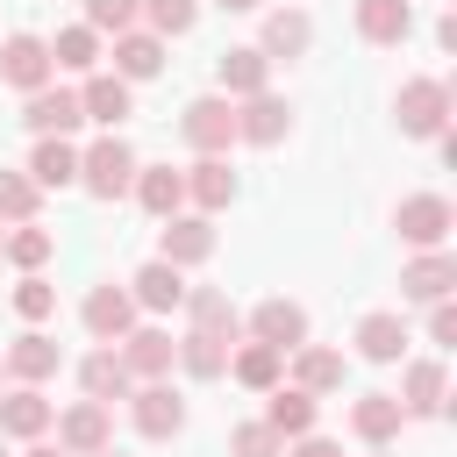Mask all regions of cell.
Returning <instances> with one entry per match:
<instances>
[{
	"mask_svg": "<svg viewBox=\"0 0 457 457\" xmlns=\"http://www.w3.org/2000/svg\"><path fill=\"white\" fill-rule=\"evenodd\" d=\"M43 207V186L29 171H0V221H36Z\"/></svg>",
	"mask_w": 457,
	"mask_h": 457,
	"instance_id": "obj_37",
	"label": "cell"
},
{
	"mask_svg": "<svg viewBox=\"0 0 457 457\" xmlns=\"http://www.w3.org/2000/svg\"><path fill=\"white\" fill-rule=\"evenodd\" d=\"M0 457H7V443H0Z\"/></svg>",
	"mask_w": 457,
	"mask_h": 457,
	"instance_id": "obj_47",
	"label": "cell"
},
{
	"mask_svg": "<svg viewBox=\"0 0 457 457\" xmlns=\"http://www.w3.org/2000/svg\"><path fill=\"white\" fill-rule=\"evenodd\" d=\"M286 457H343V443H328V436H293Z\"/></svg>",
	"mask_w": 457,
	"mask_h": 457,
	"instance_id": "obj_43",
	"label": "cell"
},
{
	"mask_svg": "<svg viewBox=\"0 0 457 457\" xmlns=\"http://www.w3.org/2000/svg\"><path fill=\"white\" fill-rule=\"evenodd\" d=\"M57 364H64V350H57V336H43V328H21V336L7 343V357H0V371H7L14 386H43Z\"/></svg>",
	"mask_w": 457,
	"mask_h": 457,
	"instance_id": "obj_11",
	"label": "cell"
},
{
	"mask_svg": "<svg viewBox=\"0 0 457 457\" xmlns=\"http://www.w3.org/2000/svg\"><path fill=\"white\" fill-rule=\"evenodd\" d=\"M307 43H314V21L300 14V7H271L264 14V36H257V50L278 64V57H307Z\"/></svg>",
	"mask_w": 457,
	"mask_h": 457,
	"instance_id": "obj_24",
	"label": "cell"
},
{
	"mask_svg": "<svg viewBox=\"0 0 457 457\" xmlns=\"http://www.w3.org/2000/svg\"><path fill=\"white\" fill-rule=\"evenodd\" d=\"M314 393H300V386H271V407H264V428L278 436V443H293V436H314Z\"/></svg>",
	"mask_w": 457,
	"mask_h": 457,
	"instance_id": "obj_25",
	"label": "cell"
},
{
	"mask_svg": "<svg viewBox=\"0 0 457 457\" xmlns=\"http://www.w3.org/2000/svg\"><path fill=\"white\" fill-rule=\"evenodd\" d=\"M29 179H36V186H79V150H71V136H36Z\"/></svg>",
	"mask_w": 457,
	"mask_h": 457,
	"instance_id": "obj_33",
	"label": "cell"
},
{
	"mask_svg": "<svg viewBox=\"0 0 457 457\" xmlns=\"http://www.w3.org/2000/svg\"><path fill=\"white\" fill-rule=\"evenodd\" d=\"M129 300H136V314H171V307H186V271L164 264V257H150L129 278Z\"/></svg>",
	"mask_w": 457,
	"mask_h": 457,
	"instance_id": "obj_16",
	"label": "cell"
},
{
	"mask_svg": "<svg viewBox=\"0 0 457 457\" xmlns=\"http://www.w3.org/2000/svg\"><path fill=\"white\" fill-rule=\"evenodd\" d=\"M157 257L179 264V271H186V264H207V257H214V221H207V214H171L164 236H157Z\"/></svg>",
	"mask_w": 457,
	"mask_h": 457,
	"instance_id": "obj_15",
	"label": "cell"
},
{
	"mask_svg": "<svg viewBox=\"0 0 457 457\" xmlns=\"http://www.w3.org/2000/svg\"><path fill=\"white\" fill-rule=\"evenodd\" d=\"M443 393H450V371H443V357H414L393 400H400V414H407V421H428V414H443Z\"/></svg>",
	"mask_w": 457,
	"mask_h": 457,
	"instance_id": "obj_12",
	"label": "cell"
},
{
	"mask_svg": "<svg viewBox=\"0 0 457 457\" xmlns=\"http://www.w3.org/2000/svg\"><path fill=\"white\" fill-rule=\"evenodd\" d=\"M79 321H86V336L93 343H121L129 328H136V300H129V286H93L86 293V307H79Z\"/></svg>",
	"mask_w": 457,
	"mask_h": 457,
	"instance_id": "obj_8",
	"label": "cell"
},
{
	"mask_svg": "<svg viewBox=\"0 0 457 457\" xmlns=\"http://www.w3.org/2000/svg\"><path fill=\"white\" fill-rule=\"evenodd\" d=\"M143 14V0H86V29L93 36H129Z\"/></svg>",
	"mask_w": 457,
	"mask_h": 457,
	"instance_id": "obj_40",
	"label": "cell"
},
{
	"mask_svg": "<svg viewBox=\"0 0 457 457\" xmlns=\"http://www.w3.org/2000/svg\"><path fill=\"white\" fill-rule=\"evenodd\" d=\"M50 71H57V64H50V43H43V36L14 29V36L0 43V79H7V86H21V93H43V86H50Z\"/></svg>",
	"mask_w": 457,
	"mask_h": 457,
	"instance_id": "obj_7",
	"label": "cell"
},
{
	"mask_svg": "<svg viewBox=\"0 0 457 457\" xmlns=\"http://www.w3.org/2000/svg\"><path fill=\"white\" fill-rule=\"evenodd\" d=\"M100 457H121V450H100Z\"/></svg>",
	"mask_w": 457,
	"mask_h": 457,
	"instance_id": "obj_46",
	"label": "cell"
},
{
	"mask_svg": "<svg viewBox=\"0 0 457 457\" xmlns=\"http://www.w3.org/2000/svg\"><path fill=\"white\" fill-rule=\"evenodd\" d=\"M407 29H414V7L407 0H357V36L364 43L393 50V43H407Z\"/></svg>",
	"mask_w": 457,
	"mask_h": 457,
	"instance_id": "obj_26",
	"label": "cell"
},
{
	"mask_svg": "<svg viewBox=\"0 0 457 457\" xmlns=\"http://www.w3.org/2000/svg\"><path fill=\"white\" fill-rule=\"evenodd\" d=\"M428 343H443V350L457 343V307H450V300H436V307H428Z\"/></svg>",
	"mask_w": 457,
	"mask_h": 457,
	"instance_id": "obj_42",
	"label": "cell"
},
{
	"mask_svg": "<svg viewBox=\"0 0 457 457\" xmlns=\"http://www.w3.org/2000/svg\"><path fill=\"white\" fill-rule=\"evenodd\" d=\"M50 421H57V407L43 400V386H14V393H0V436H14V443H43Z\"/></svg>",
	"mask_w": 457,
	"mask_h": 457,
	"instance_id": "obj_18",
	"label": "cell"
},
{
	"mask_svg": "<svg viewBox=\"0 0 457 457\" xmlns=\"http://www.w3.org/2000/svg\"><path fill=\"white\" fill-rule=\"evenodd\" d=\"M121 364H129L136 386H157V378L179 364V343H171L164 328H129V336H121Z\"/></svg>",
	"mask_w": 457,
	"mask_h": 457,
	"instance_id": "obj_17",
	"label": "cell"
},
{
	"mask_svg": "<svg viewBox=\"0 0 457 457\" xmlns=\"http://www.w3.org/2000/svg\"><path fill=\"white\" fill-rule=\"evenodd\" d=\"M179 136H186L200 157H228V143H236V100H221V93H200V100H186V114H179Z\"/></svg>",
	"mask_w": 457,
	"mask_h": 457,
	"instance_id": "obj_3",
	"label": "cell"
},
{
	"mask_svg": "<svg viewBox=\"0 0 457 457\" xmlns=\"http://www.w3.org/2000/svg\"><path fill=\"white\" fill-rule=\"evenodd\" d=\"M79 114L86 121H100L107 136L136 114V93H129V79H114V71H86V86H79Z\"/></svg>",
	"mask_w": 457,
	"mask_h": 457,
	"instance_id": "obj_10",
	"label": "cell"
},
{
	"mask_svg": "<svg viewBox=\"0 0 457 457\" xmlns=\"http://www.w3.org/2000/svg\"><path fill=\"white\" fill-rule=\"evenodd\" d=\"M186 200H193L200 214H221V207L236 200V171H228V157H200V164L186 171Z\"/></svg>",
	"mask_w": 457,
	"mask_h": 457,
	"instance_id": "obj_28",
	"label": "cell"
},
{
	"mask_svg": "<svg viewBox=\"0 0 457 457\" xmlns=\"http://www.w3.org/2000/svg\"><path fill=\"white\" fill-rule=\"evenodd\" d=\"M393 114H400V136L436 143V136L450 129V86H443V79H407L400 100H393Z\"/></svg>",
	"mask_w": 457,
	"mask_h": 457,
	"instance_id": "obj_2",
	"label": "cell"
},
{
	"mask_svg": "<svg viewBox=\"0 0 457 457\" xmlns=\"http://www.w3.org/2000/svg\"><path fill=\"white\" fill-rule=\"evenodd\" d=\"M186 314H193V328H214V336H243V314L228 307V293L221 286H186Z\"/></svg>",
	"mask_w": 457,
	"mask_h": 457,
	"instance_id": "obj_34",
	"label": "cell"
},
{
	"mask_svg": "<svg viewBox=\"0 0 457 457\" xmlns=\"http://www.w3.org/2000/svg\"><path fill=\"white\" fill-rule=\"evenodd\" d=\"M50 250H57V236H50V228L14 221V228H7V243H0V264H14V271H43V264H50Z\"/></svg>",
	"mask_w": 457,
	"mask_h": 457,
	"instance_id": "obj_35",
	"label": "cell"
},
{
	"mask_svg": "<svg viewBox=\"0 0 457 457\" xmlns=\"http://www.w3.org/2000/svg\"><path fill=\"white\" fill-rule=\"evenodd\" d=\"M400 421H407V414H400L393 393H357V400H350V436L371 443V450H386V443L400 436Z\"/></svg>",
	"mask_w": 457,
	"mask_h": 457,
	"instance_id": "obj_23",
	"label": "cell"
},
{
	"mask_svg": "<svg viewBox=\"0 0 457 457\" xmlns=\"http://www.w3.org/2000/svg\"><path fill=\"white\" fill-rule=\"evenodd\" d=\"M228 450H236V457H286V443H278L264 421H243V428H228Z\"/></svg>",
	"mask_w": 457,
	"mask_h": 457,
	"instance_id": "obj_41",
	"label": "cell"
},
{
	"mask_svg": "<svg viewBox=\"0 0 457 457\" xmlns=\"http://www.w3.org/2000/svg\"><path fill=\"white\" fill-rule=\"evenodd\" d=\"M57 450H64V457H100V450H114V407L71 400V407L57 414Z\"/></svg>",
	"mask_w": 457,
	"mask_h": 457,
	"instance_id": "obj_4",
	"label": "cell"
},
{
	"mask_svg": "<svg viewBox=\"0 0 457 457\" xmlns=\"http://www.w3.org/2000/svg\"><path fill=\"white\" fill-rule=\"evenodd\" d=\"M214 7H228V14H257L264 0H214Z\"/></svg>",
	"mask_w": 457,
	"mask_h": 457,
	"instance_id": "obj_44",
	"label": "cell"
},
{
	"mask_svg": "<svg viewBox=\"0 0 457 457\" xmlns=\"http://www.w3.org/2000/svg\"><path fill=\"white\" fill-rule=\"evenodd\" d=\"M79 386H86V400H100V407H114V400H129V393H136V378H129V364H121V350H114V343H100V350L79 364Z\"/></svg>",
	"mask_w": 457,
	"mask_h": 457,
	"instance_id": "obj_22",
	"label": "cell"
},
{
	"mask_svg": "<svg viewBox=\"0 0 457 457\" xmlns=\"http://www.w3.org/2000/svg\"><path fill=\"white\" fill-rule=\"evenodd\" d=\"M0 243H7V228H0Z\"/></svg>",
	"mask_w": 457,
	"mask_h": 457,
	"instance_id": "obj_48",
	"label": "cell"
},
{
	"mask_svg": "<svg viewBox=\"0 0 457 457\" xmlns=\"http://www.w3.org/2000/svg\"><path fill=\"white\" fill-rule=\"evenodd\" d=\"M21 121H29V136H71L86 114H79V93L71 86H43V93H29Z\"/></svg>",
	"mask_w": 457,
	"mask_h": 457,
	"instance_id": "obj_19",
	"label": "cell"
},
{
	"mask_svg": "<svg viewBox=\"0 0 457 457\" xmlns=\"http://www.w3.org/2000/svg\"><path fill=\"white\" fill-rule=\"evenodd\" d=\"M450 286H457V257L450 250H421L407 271H400V300H450Z\"/></svg>",
	"mask_w": 457,
	"mask_h": 457,
	"instance_id": "obj_21",
	"label": "cell"
},
{
	"mask_svg": "<svg viewBox=\"0 0 457 457\" xmlns=\"http://www.w3.org/2000/svg\"><path fill=\"white\" fill-rule=\"evenodd\" d=\"M378 457H393V450H378Z\"/></svg>",
	"mask_w": 457,
	"mask_h": 457,
	"instance_id": "obj_49",
	"label": "cell"
},
{
	"mask_svg": "<svg viewBox=\"0 0 457 457\" xmlns=\"http://www.w3.org/2000/svg\"><path fill=\"white\" fill-rule=\"evenodd\" d=\"M21 457H64V450H57V443H29Z\"/></svg>",
	"mask_w": 457,
	"mask_h": 457,
	"instance_id": "obj_45",
	"label": "cell"
},
{
	"mask_svg": "<svg viewBox=\"0 0 457 457\" xmlns=\"http://www.w3.org/2000/svg\"><path fill=\"white\" fill-rule=\"evenodd\" d=\"M0 378H7V371H0Z\"/></svg>",
	"mask_w": 457,
	"mask_h": 457,
	"instance_id": "obj_50",
	"label": "cell"
},
{
	"mask_svg": "<svg viewBox=\"0 0 457 457\" xmlns=\"http://www.w3.org/2000/svg\"><path fill=\"white\" fill-rule=\"evenodd\" d=\"M14 314L36 328V321H50L57 314V286L43 278V271H21V286H14Z\"/></svg>",
	"mask_w": 457,
	"mask_h": 457,
	"instance_id": "obj_38",
	"label": "cell"
},
{
	"mask_svg": "<svg viewBox=\"0 0 457 457\" xmlns=\"http://www.w3.org/2000/svg\"><path fill=\"white\" fill-rule=\"evenodd\" d=\"M228 336H214V328H186L179 336V364H186V378H221L228 371Z\"/></svg>",
	"mask_w": 457,
	"mask_h": 457,
	"instance_id": "obj_32",
	"label": "cell"
},
{
	"mask_svg": "<svg viewBox=\"0 0 457 457\" xmlns=\"http://www.w3.org/2000/svg\"><path fill=\"white\" fill-rule=\"evenodd\" d=\"M293 386L300 393H343V350H321V343H300L293 350Z\"/></svg>",
	"mask_w": 457,
	"mask_h": 457,
	"instance_id": "obj_31",
	"label": "cell"
},
{
	"mask_svg": "<svg viewBox=\"0 0 457 457\" xmlns=\"http://www.w3.org/2000/svg\"><path fill=\"white\" fill-rule=\"evenodd\" d=\"M164 71V36H150V29H129V36H114V79H157Z\"/></svg>",
	"mask_w": 457,
	"mask_h": 457,
	"instance_id": "obj_27",
	"label": "cell"
},
{
	"mask_svg": "<svg viewBox=\"0 0 457 457\" xmlns=\"http://www.w3.org/2000/svg\"><path fill=\"white\" fill-rule=\"evenodd\" d=\"M50 64H57V71H93V64H100V36H93L86 21H79V29H57Z\"/></svg>",
	"mask_w": 457,
	"mask_h": 457,
	"instance_id": "obj_36",
	"label": "cell"
},
{
	"mask_svg": "<svg viewBox=\"0 0 457 457\" xmlns=\"http://www.w3.org/2000/svg\"><path fill=\"white\" fill-rule=\"evenodd\" d=\"M79 186H86L93 200H121V193L136 186V150H129L121 136L86 143V150H79Z\"/></svg>",
	"mask_w": 457,
	"mask_h": 457,
	"instance_id": "obj_1",
	"label": "cell"
},
{
	"mask_svg": "<svg viewBox=\"0 0 457 457\" xmlns=\"http://www.w3.org/2000/svg\"><path fill=\"white\" fill-rule=\"evenodd\" d=\"M228 378L250 386V393H271V386L286 378V357H278L271 343H236V350H228Z\"/></svg>",
	"mask_w": 457,
	"mask_h": 457,
	"instance_id": "obj_30",
	"label": "cell"
},
{
	"mask_svg": "<svg viewBox=\"0 0 457 457\" xmlns=\"http://www.w3.org/2000/svg\"><path fill=\"white\" fill-rule=\"evenodd\" d=\"M129 414H136V428H143L150 443H171V436L186 428V400H179L164 378H157V386H136V393H129Z\"/></svg>",
	"mask_w": 457,
	"mask_h": 457,
	"instance_id": "obj_13",
	"label": "cell"
},
{
	"mask_svg": "<svg viewBox=\"0 0 457 457\" xmlns=\"http://www.w3.org/2000/svg\"><path fill=\"white\" fill-rule=\"evenodd\" d=\"M400 350H407V321H400V314L378 307V314L357 321V357H364V364H400Z\"/></svg>",
	"mask_w": 457,
	"mask_h": 457,
	"instance_id": "obj_29",
	"label": "cell"
},
{
	"mask_svg": "<svg viewBox=\"0 0 457 457\" xmlns=\"http://www.w3.org/2000/svg\"><path fill=\"white\" fill-rule=\"evenodd\" d=\"M129 193H136L143 214H157V221L186 214V171H171V164H136V186H129Z\"/></svg>",
	"mask_w": 457,
	"mask_h": 457,
	"instance_id": "obj_20",
	"label": "cell"
},
{
	"mask_svg": "<svg viewBox=\"0 0 457 457\" xmlns=\"http://www.w3.org/2000/svg\"><path fill=\"white\" fill-rule=\"evenodd\" d=\"M393 228H400V243H414V250H443V236L457 228V214H450L443 193H407V200L393 207Z\"/></svg>",
	"mask_w": 457,
	"mask_h": 457,
	"instance_id": "obj_5",
	"label": "cell"
},
{
	"mask_svg": "<svg viewBox=\"0 0 457 457\" xmlns=\"http://www.w3.org/2000/svg\"><path fill=\"white\" fill-rule=\"evenodd\" d=\"M286 129H293V107H286L278 93H250V100L236 107V143L271 150V143H286Z\"/></svg>",
	"mask_w": 457,
	"mask_h": 457,
	"instance_id": "obj_14",
	"label": "cell"
},
{
	"mask_svg": "<svg viewBox=\"0 0 457 457\" xmlns=\"http://www.w3.org/2000/svg\"><path fill=\"white\" fill-rule=\"evenodd\" d=\"M214 79H221V100H250V93H271V57L257 43H236L214 57Z\"/></svg>",
	"mask_w": 457,
	"mask_h": 457,
	"instance_id": "obj_9",
	"label": "cell"
},
{
	"mask_svg": "<svg viewBox=\"0 0 457 457\" xmlns=\"http://www.w3.org/2000/svg\"><path fill=\"white\" fill-rule=\"evenodd\" d=\"M250 343H271L278 357H293V350L307 343V307H300V300H278V293L257 300V307H250Z\"/></svg>",
	"mask_w": 457,
	"mask_h": 457,
	"instance_id": "obj_6",
	"label": "cell"
},
{
	"mask_svg": "<svg viewBox=\"0 0 457 457\" xmlns=\"http://www.w3.org/2000/svg\"><path fill=\"white\" fill-rule=\"evenodd\" d=\"M143 21H150V36H186L200 21V0H143Z\"/></svg>",
	"mask_w": 457,
	"mask_h": 457,
	"instance_id": "obj_39",
	"label": "cell"
}]
</instances>
